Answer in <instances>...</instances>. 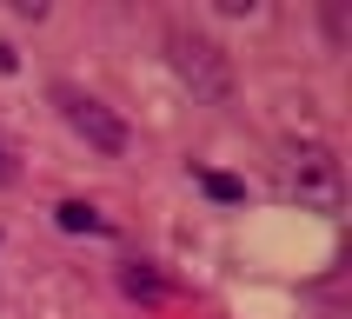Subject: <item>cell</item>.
<instances>
[{"mask_svg":"<svg viewBox=\"0 0 352 319\" xmlns=\"http://www.w3.org/2000/svg\"><path fill=\"white\" fill-rule=\"evenodd\" d=\"M166 60H173V74L193 87V100H206V107H226V100H233V60L219 54L206 34L173 27V34H166Z\"/></svg>","mask_w":352,"mask_h":319,"instance_id":"1","label":"cell"},{"mask_svg":"<svg viewBox=\"0 0 352 319\" xmlns=\"http://www.w3.org/2000/svg\"><path fill=\"white\" fill-rule=\"evenodd\" d=\"M54 107H60V120H67V126H74V133L87 140L94 153H107V160H113V153H126V120H120L107 100H94L87 87L60 80V87H54Z\"/></svg>","mask_w":352,"mask_h":319,"instance_id":"2","label":"cell"},{"mask_svg":"<svg viewBox=\"0 0 352 319\" xmlns=\"http://www.w3.org/2000/svg\"><path fill=\"white\" fill-rule=\"evenodd\" d=\"M286 193L306 206V213H339L346 206V173L326 146H293L286 160Z\"/></svg>","mask_w":352,"mask_h":319,"instance_id":"3","label":"cell"},{"mask_svg":"<svg viewBox=\"0 0 352 319\" xmlns=\"http://www.w3.org/2000/svg\"><path fill=\"white\" fill-rule=\"evenodd\" d=\"M120 293L140 299V306H160V299L173 293V279L160 273V266H146V259H126V266H120Z\"/></svg>","mask_w":352,"mask_h":319,"instance_id":"4","label":"cell"},{"mask_svg":"<svg viewBox=\"0 0 352 319\" xmlns=\"http://www.w3.org/2000/svg\"><path fill=\"white\" fill-rule=\"evenodd\" d=\"M54 226H60V233H113L94 199H60V206H54Z\"/></svg>","mask_w":352,"mask_h":319,"instance_id":"5","label":"cell"},{"mask_svg":"<svg viewBox=\"0 0 352 319\" xmlns=\"http://www.w3.org/2000/svg\"><path fill=\"white\" fill-rule=\"evenodd\" d=\"M193 186H199L206 199H219V206H239V199H246V179L219 173V166H193Z\"/></svg>","mask_w":352,"mask_h":319,"instance_id":"6","label":"cell"},{"mask_svg":"<svg viewBox=\"0 0 352 319\" xmlns=\"http://www.w3.org/2000/svg\"><path fill=\"white\" fill-rule=\"evenodd\" d=\"M14 173H20V166H14V146H7V133H0V186H7Z\"/></svg>","mask_w":352,"mask_h":319,"instance_id":"7","label":"cell"},{"mask_svg":"<svg viewBox=\"0 0 352 319\" xmlns=\"http://www.w3.org/2000/svg\"><path fill=\"white\" fill-rule=\"evenodd\" d=\"M14 67H20V54L7 47V40H0V74H14Z\"/></svg>","mask_w":352,"mask_h":319,"instance_id":"8","label":"cell"}]
</instances>
